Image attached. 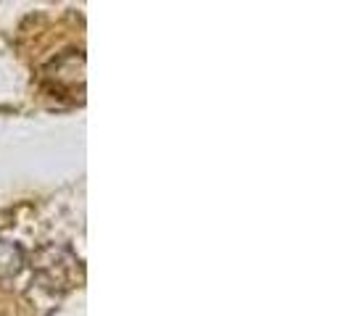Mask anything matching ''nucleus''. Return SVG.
<instances>
[{
    "label": "nucleus",
    "mask_w": 351,
    "mask_h": 316,
    "mask_svg": "<svg viewBox=\"0 0 351 316\" xmlns=\"http://www.w3.org/2000/svg\"><path fill=\"white\" fill-rule=\"evenodd\" d=\"M21 266V250L14 243L0 240V277H11L16 274Z\"/></svg>",
    "instance_id": "nucleus-1"
}]
</instances>
